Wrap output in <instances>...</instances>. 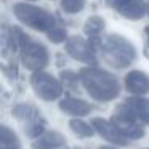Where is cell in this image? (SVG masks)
I'll use <instances>...</instances> for the list:
<instances>
[{
    "instance_id": "obj_17",
    "label": "cell",
    "mask_w": 149,
    "mask_h": 149,
    "mask_svg": "<svg viewBox=\"0 0 149 149\" xmlns=\"http://www.w3.org/2000/svg\"><path fill=\"white\" fill-rule=\"evenodd\" d=\"M69 127H71V130L75 135L82 136V138L93 136V133H95L93 125H88V123H85L84 120H80V119H72L71 122H69Z\"/></svg>"
},
{
    "instance_id": "obj_2",
    "label": "cell",
    "mask_w": 149,
    "mask_h": 149,
    "mask_svg": "<svg viewBox=\"0 0 149 149\" xmlns=\"http://www.w3.org/2000/svg\"><path fill=\"white\" fill-rule=\"evenodd\" d=\"M101 55L103 59L109 66L117 69L127 68L133 63L136 56V50L125 37L122 36H107L104 40H101Z\"/></svg>"
},
{
    "instance_id": "obj_12",
    "label": "cell",
    "mask_w": 149,
    "mask_h": 149,
    "mask_svg": "<svg viewBox=\"0 0 149 149\" xmlns=\"http://www.w3.org/2000/svg\"><path fill=\"white\" fill-rule=\"evenodd\" d=\"M125 104L138 117V120L149 125V100L141 98V96H135V98H128L125 101Z\"/></svg>"
},
{
    "instance_id": "obj_5",
    "label": "cell",
    "mask_w": 149,
    "mask_h": 149,
    "mask_svg": "<svg viewBox=\"0 0 149 149\" xmlns=\"http://www.w3.org/2000/svg\"><path fill=\"white\" fill-rule=\"evenodd\" d=\"M31 85H32L36 95L43 101H55L63 95V85L58 79L47 74L42 71H36L31 77Z\"/></svg>"
},
{
    "instance_id": "obj_10",
    "label": "cell",
    "mask_w": 149,
    "mask_h": 149,
    "mask_svg": "<svg viewBox=\"0 0 149 149\" xmlns=\"http://www.w3.org/2000/svg\"><path fill=\"white\" fill-rule=\"evenodd\" d=\"M125 87L133 95H146L149 91V75L143 71H132L125 75Z\"/></svg>"
},
{
    "instance_id": "obj_22",
    "label": "cell",
    "mask_w": 149,
    "mask_h": 149,
    "mask_svg": "<svg viewBox=\"0 0 149 149\" xmlns=\"http://www.w3.org/2000/svg\"><path fill=\"white\" fill-rule=\"evenodd\" d=\"M98 149H116V148H112V146H100Z\"/></svg>"
},
{
    "instance_id": "obj_14",
    "label": "cell",
    "mask_w": 149,
    "mask_h": 149,
    "mask_svg": "<svg viewBox=\"0 0 149 149\" xmlns=\"http://www.w3.org/2000/svg\"><path fill=\"white\" fill-rule=\"evenodd\" d=\"M13 116L16 117L18 120H26L27 123L29 122H34V120H39L40 119V112L36 106L29 103H21V104H16L13 107Z\"/></svg>"
},
{
    "instance_id": "obj_3",
    "label": "cell",
    "mask_w": 149,
    "mask_h": 149,
    "mask_svg": "<svg viewBox=\"0 0 149 149\" xmlns=\"http://www.w3.org/2000/svg\"><path fill=\"white\" fill-rule=\"evenodd\" d=\"M16 37V45L21 50V61L29 71H42L48 64V52L47 48L39 42H34L29 36L21 32L19 29H13ZM11 31V32H13Z\"/></svg>"
},
{
    "instance_id": "obj_6",
    "label": "cell",
    "mask_w": 149,
    "mask_h": 149,
    "mask_svg": "<svg viewBox=\"0 0 149 149\" xmlns=\"http://www.w3.org/2000/svg\"><path fill=\"white\" fill-rule=\"evenodd\" d=\"M112 122L116 123V127L127 136L128 139H138L144 136V130L141 128V125L138 123V117L130 111V107L125 103L120 104L112 116Z\"/></svg>"
},
{
    "instance_id": "obj_7",
    "label": "cell",
    "mask_w": 149,
    "mask_h": 149,
    "mask_svg": "<svg viewBox=\"0 0 149 149\" xmlns=\"http://www.w3.org/2000/svg\"><path fill=\"white\" fill-rule=\"evenodd\" d=\"M66 52L77 61L85 64H96V52L91 42H87L82 37H71L66 40Z\"/></svg>"
},
{
    "instance_id": "obj_4",
    "label": "cell",
    "mask_w": 149,
    "mask_h": 149,
    "mask_svg": "<svg viewBox=\"0 0 149 149\" xmlns=\"http://www.w3.org/2000/svg\"><path fill=\"white\" fill-rule=\"evenodd\" d=\"M13 13L23 24L39 32H48L56 26V18L50 11L29 3H16Z\"/></svg>"
},
{
    "instance_id": "obj_11",
    "label": "cell",
    "mask_w": 149,
    "mask_h": 149,
    "mask_svg": "<svg viewBox=\"0 0 149 149\" xmlns=\"http://www.w3.org/2000/svg\"><path fill=\"white\" fill-rule=\"evenodd\" d=\"M59 109L64 111V112L71 114V116H87L91 111V106L84 100H79V98H64V100L59 103Z\"/></svg>"
},
{
    "instance_id": "obj_23",
    "label": "cell",
    "mask_w": 149,
    "mask_h": 149,
    "mask_svg": "<svg viewBox=\"0 0 149 149\" xmlns=\"http://www.w3.org/2000/svg\"><path fill=\"white\" fill-rule=\"evenodd\" d=\"M148 149H149V148H148Z\"/></svg>"
},
{
    "instance_id": "obj_16",
    "label": "cell",
    "mask_w": 149,
    "mask_h": 149,
    "mask_svg": "<svg viewBox=\"0 0 149 149\" xmlns=\"http://www.w3.org/2000/svg\"><path fill=\"white\" fill-rule=\"evenodd\" d=\"M103 29H104V19L100 18V16L88 18L87 23H85V27H84L85 34H87L90 39L91 37H98L101 32H103Z\"/></svg>"
},
{
    "instance_id": "obj_15",
    "label": "cell",
    "mask_w": 149,
    "mask_h": 149,
    "mask_svg": "<svg viewBox=\"0 0 149 149\" xmlns=\"http://www.w3.org/2000/svg\"><path fill=\"white\" fill-rule=\"evenodd\" d=\"M19 146L18 136L7 125L0 127V149H19Z\"/></svg>"
},
{
    "instance_id": "obj_13",
    "label": "cell",
    "mask_w": 149,
    "mask_h": 149,
    "mask_svg": "<svg viewBox=\"0 0 149 149\" xmlns=\"http://www.w3.org/2000/svg\"><path fill=\"white\" fill-rule=\"evenodd\" d=\"M64 144V136L59 135L58 132H47L42 133L39 138L34 141V149H56Z\"/></svg>"
},
{
    "instance_id": "obj_20",
    "label": "cell",
    "mask_w": 149,
    "mask_h": 149,
    "mask_svg": "<svg viewBox=\"0 0 149 149\" xmlns=\"http://www.w3.org/2000/svg\"><path fill=\"white\" fill-rule=\"evenodd\" d=\"M48 40L53 43H61L64 42V40H68V34H66V31L63 29V27L59 26H55L52 31H48Z\"/></svg>"
},
{
    "instance_id": "obj_9",
    "label": "cell",
    "mask_w": 149,
    "mask_h": 149,
    "mask_svg": "<svg viewBox=\"0 0 149 149\" xmlns=\"http://www.w3.org/2000/svg\"><path fill=\"white\" fill-rule=\"evenodd\" d=\"M106 3L128 19H141L146 13V3L143 0H106Z\"/></svg>"
},
{
    "instance_id": "obj_1",
    "label": "cell",
    "mask_w": 149,
    "mask_h": 149,
    "mask_svg": "<svg viewBox=\"0 0 149 149\" xmlns=\"http://www.w3.org/2000/svg\"><path fill=\"white\" fill-rule=\"evenodd\" d=\"M87 93L96 101H111L119 96L120 85L112 74L98 68H84L79 72Z\"/></svg>"
},
{
    "instance_id": "obj_21",
    "label": "cell",
    "mask_w": 149,
    "mask_h": 149,
    "mask_svg": "<svg viewBox=\"0 0 149 149\" xmlns=\"http://www.w3.org/2000/svg\"><path fill=\"white\" fill-rule=\"evenodd\" d=\"M43 133V122H39V120H34V122H29L26 127V135L29 138H39Z\"/></svg>"
},
{
    "instance_id": "obj_8",
    "label": "cell",
    "mask_w": 149,
    "mask_h": 149,
    "mask_svg": "<svg viewBox=\"0 0 149 149\" xmlns=\"http://www.w3.org/2000/svg\"><path fill=\"white\" fill-rule=\"evenodd\" d=\"M91 125H93L95 132L98 135H101L106 141L112 143L116 146H127L128 144V138L120 132L116 127V123L112 120H104V119H93L91 120Z\"/></svg>"
},
{
    "instance_id": "obj_19",
    "label": "cell",
    "mask_w": 149,
    "mask_h": 149,
    "mask_svg": "<svg viewBox=\"0 0 149 149\" xmlns=\"http://www.w3.org/2000/svg\"><path fill=\"white\" fill-rule=\"evenodd\" d=\"M79 79L77 74L71 71H63L61 72V80L64 82V88H69V90H77L79 87Z\"/></svg>"
},
{
    "instance_id": "obj_18",
    "label": "cell",
    "mask_w": 149,
    "mask_h": 149,
    "mask_svg": "<svg viewBox=\"0 0 149 149\" xmlns=\"http://www.w3.org/2000/svg\"><path fill=\"white\" fill-rule=\"evenodd\" d=\"M85 0H61V8L69 15L79 13L80 10H84Z\"/></svg>"
}]
</instances>
